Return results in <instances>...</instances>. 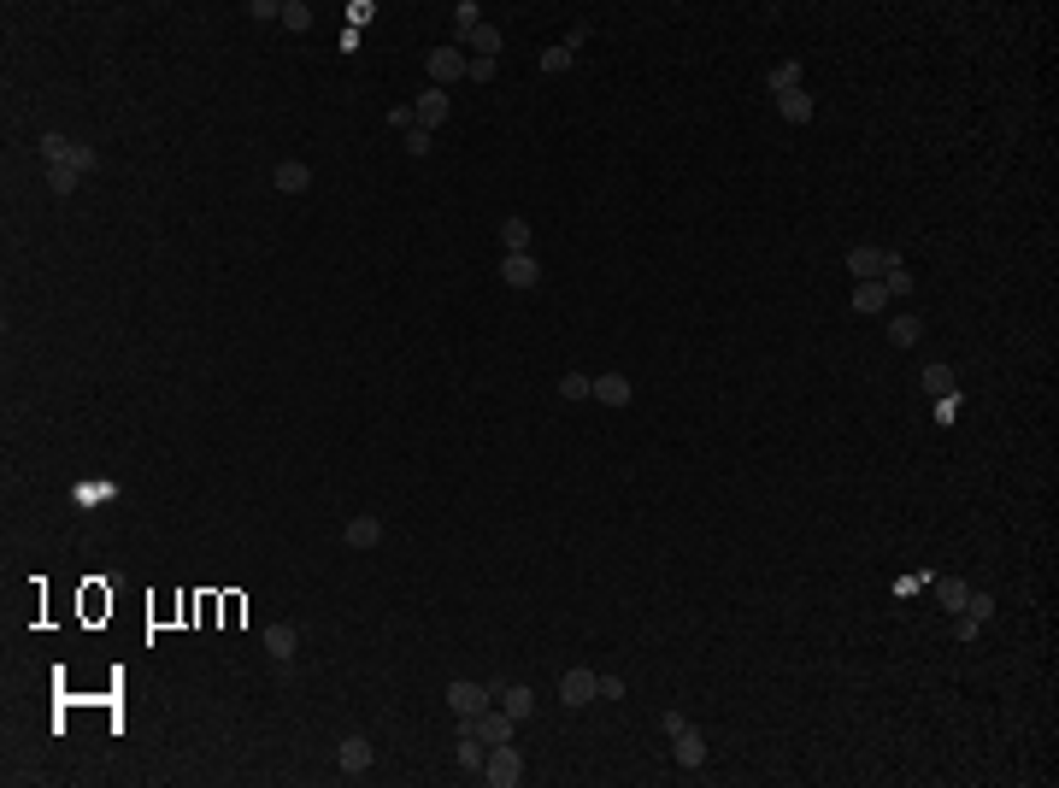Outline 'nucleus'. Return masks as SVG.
<instances>
[{
	"label": "nucleus",
	"instance_id": "obj_17",
	"mask_svg": "<svg viewBox=\"0 0 1059 788\" xmlns=\"http://www.w3.org/2000/svg\"><path fill=\"white\" fill-rule=\"evenodd\" d=\"M801 77H806V71H801V59H783V65H771L765 88H771V95H794V88H801Z\"/></svg>",
	"mask_w": 1059,
	"mask_h": 788
},
{
	"label": "nucleus",
	"instance_id": "obj_28",
	"mask_svg": "<svg viewBox=\"0 0 1059 788\" xmlns=\"http://www.w3.org/2000/svg\"><path fill=\"white\" fill-rule=\"evenodd\" d=\"M477 24H483L477 6H471V0H459V6H453V42H466V36H471Z\"/></svg>",
	"mask_w": 1059,
	"mask_h": 788
},
{
	"label": "nucleus",
	"instance_id": "obj_27",
	"mask_svg": "<svg viewBox=\"0 0 1059 788\" xmlns=\"http://www.w3.org/2000/svg\"><path fill=\"white\" fill-rule=\"evenodd\" d=\"M453 759H459V771H477V776H483V759H489V753H483V742H477V735H466Z\"/></svg>",
	"mask_w": 1059,
	"mask_h": 788
},
{
	"label": "nucleus",
	"instance_id": "obj_8",
	"mask_svg": "<svg viewBox=\"0 0 1059 788\" xmlns=\"http://www.w3.org/2000/svg\"><path fill=\"white\" fill-rule=\"evenodd\" d=\"M336 765H341V776H366L371 771V742H366V735H341Z\"/></svg>",
	"mask_w": 1059,
	"mask_h": 788
},
{
	"label": "nucleus",
	"instance_id": "obj_40",
	"mask_svg": "<svg viewBox=\"0 0 1059 788\" xmlns=\"http://www.w3.org/2000/svg\"><path fill=\"white\" fill-rule=\"evenodd\" d=\"M65 147H71L65 136H42V154H47V165H54V159H65Z\"/></svg>",
	"mask_w": 1059,
	"mask_h": 788
},
{
	"label": "nucleus",
	"instance_id": "obj_11",
	"mask_svg": "<svg viewBox=\"0 0 1059 788\" xmlns=\"http://www.w3.org/2000/svg\"><path fill=\"white\" fill-rule=\"evenodd\" d=\"M412 113H418V130H430V136H436L441 118H448V95H441V88H424V95L412 100Z\"/></svg>",
	"mask_w": 1059,
	"mask_h": 788
},
{
	"label": "nucleus",
	"instance_id": "obj_20",
	"mask_svg": "<svg viewBox=\"0 0 1059 788\" xmlns=\"http://www.w3.org/2000/svg\"><path fill=\"white\" fill-rule=\"evenodd\" d=\"M877 282H883V295H889V300H895V295H912V271L901 265V254L883 265V277H877Z\"/></svg>",
	"mask_w": 1059,
	"mask_h": 788
},
{
	"label": "nucleus",
	"instance_id": "obj_29",
	"mask_svg": "<svg viewBox=\"0 0 1059 788\" xmlns=\"http://www.w3.org/2000/svg\"><path fill=\"white\" fill-rule=\"evenodd\" d=\"M559 394H565V400H589V394H594V377H583V371H565V377H559Z\"/></svg>",
	"mask_w": 1059,
	"mask_h": 788
},
{
	"label": "nucleus",
	"instance_id": "obj_31",
	"mask_svg": "<svg viewBox=\"0 0 1059 788\" xmlns=\"http://www.w3.org/2000/svg\"><path fill=\"white\" fill-rule=\"evenodd\" d=\"M282 24L295 29V36H300V29H312V6H307V0H289V6H282Z\"/></svg>",
	"mask_w": 1059,
	"mask_h": 788
},
{
	"label": "nucleus",
	"instance_id": "obj_35",
	"mask_svg": "<svg viewBox=\"0 0 1059 788\" xmlns=\"http://www.w3.org/2000/svg\"><path fill=\"white\" fill-rule=\"evenodd\" d=\"M494 71H500L494 59H471V65H466V77H471V83H494Z\"/></svg>",
	"mask_w": 1059,
	"mask_h": 788
},
{
	"label": "nucleus",
	"instance_id": "obj_37",
	"mask_svg": "<svg viewBox=\"0 0 1059 788\" xmlns=\"http://www.w3.org/2000/svg\"><path fill=\"white\" fill-rule=\"evenodd\" d=\"M412 124H418V113H412V106H395V113H389V130H400V136H407Z\"/></svg>",
	"mask_w": 1059,
	"mask_h": 788
},
{
	"label": "nucleus",
	"instance_id": "obj_42",
	"mask_svg": "<svg viewBox=\"0 0 1059 788\" xmlns=\"http://www.w3.org/2000/svg\"><path fill=\"white\" fill-rule=\"evenodd\" d=\"M924 583H930V571H912V577L895 583V594H912V589H924Z\"/></svg>",
	"mask_w": 1059,
	"mask_h": 788
},
{
	"label": "nucleus",
	"instance_id": "obj_5",
	"mask_svg": "<svg viewBox=\"0 0 1059 788\" xmlns=\"http://www.w3.org/2000/svg\"><path fill=\"white\" fill-rule=\"evenodd\" d=\"M271 183H277V195H307V189H312V165H307V159H277Z\"/></svg>",
	"mask_w": 1059,
	"mask_h": 788
},
{
	"label": "nucleus",
	"instance_id": "obj_18",
	"mask_svg": "<svg viewBox=\"0 0 1059 788\" xmlns=\"http://www.w3.org/2000/svg\"><path fill=\"white\" fill-rule=\"evenodd\" d=\"M930 589H936V600L947 606V612H965V600H971V589H965L960 577H930Z\"/></svg>",
	"mask_w": 1059,
	"mask_h": 788
},
{
	"label": "nucleus",
	"instance_id": "obj_13",
	"mask_svg": "<svg viewBox=\"0 0 1059 788\" xmlns=\"http://www.w3.org/2000/svg\"><path fill=\"white\" fill-rule=\"evenodd\" d=\"M265 653L277 665H289L300 653V630H295V624H271V630H265Z\"/></svg>",
	"mask_w": 1059,
	"mask_h": 788
},
{
	"label": "nucleus",
	"instance_id": "obj_2",
	"mask_svg": "<svg viewBox=\"0 0 1059 788\" xmlns=\"http://www.w3.org/2000/svg\"><path fill=\"white\" fill-rule=\"evenodd\" d=\"M483 776H489L494 788H518V776H524V759H518V747H512V742L489 747V759H483Z\"/></svg>",
	"mask_w": 1059,
	"mask_h": 788
},
{
	"label": "nucleus",
	"instance_id": "obj_21",
	"mask_svg": "<svg viewBox=\"0 0 1059 788\" xmlns=\"http://www.w3.org/2000/svg\"><path fill=\"white\" fill-rule=\"evenodd\" d=\"M500 706H507V712H512V718H530V712H536V694H530V689H524V683H507V689H500Z\"/></svg>",
	"mask_w": 1059,
	"mask_h": 788
},
{
	"label": "nucleus",
	"instance_id": "obj_19",
	"mask_svg": "<svg viewBox=\"0 0 1059 788\" xmlns=\"http://www.w3.org/2000/svg\"><path fill=\"white\" fill-rule=\"evenodd\" d=\"M777 113L789 118V124H812V95L794 88V95H777Z\"/></svg>",
	"mask_w": 1059,
	"mask_h": 788
},
{
	"label": "nucleus",
	"instance_id": "obj_12",
	"mask_svg": "<svg viewBox=\"0 0 1059 788\" xmlns=\"http://www.w3.org/2000/svg\"><path fill=\"white\" fill-rule=\"evenodd\" d=\"M630 377H624V371H607V377H594V394H589V400H601V407H630Z\"/></svg>",
	"mask_w": 1059,
	"mask_h": 788
},
{
	"label": "nucleus",
	"instance_id": "obj_22",
	"mask_svg": "<svg viewBox=\"0 0 1059 788\" xmlns=\"http://www.w3.org/2000/svg\"><path fill=\"white\" fill-rule=\"evenodd\" d=\"M918 382H924V394H936V400H942V394H960L954 365H924V377H918Z\"/></svg>",
	"mask_w": 1059,
	"mask_h": 788
},
{
	"label": "nucleus",
	"instance_id": "obj_38",
	"mask_svg": "<svg viewBox=\"0 0 1059 788\" xmlns=\"http://www.w3.org/2000/svg\"><path fill=\"white\" fill-rule=\"evenodd\" d=\"M954 635H960V641H977V635H983V624H977L971 612H960V624H954Z\"/></svg>",
	"mask_w": 1059,
	"mask_h": 788
},
{
	"label": "nucleus",
	"instance_id": "obj_7",
	"mask_svg": "<svg viewBox=\"0 0 1059 788\" xmlns=\"http://www.w3.org/2000/svg\"><path fill=\"white\" fill-rule=\"evenodd\" d=\"M889 247H847V271H853V282H871L883 277V265H889Z\"/></svg>",
	"mask_w": 1059,
	"mask_h": 788
},
{
	"label": "nucleus",
	"instance_id": "obj_4",
	"mask_svg": "<svg viewBox=\"0 0 1059 788\" xmlns=\"http://www.w3.org/2000/svg\"><path fill=\"white\" fill-rule=\"evenodd\" d=\"M500 282H507V289H536V282H542L536 254H507V259H500Z\"/></svg>",
	"mask_w": 1059,
	"mask_h": 788
},
{
	"label": "nucleus",
	"instance_id": "obj_1",
	"mask_svg": "<svg viewBox=\"0 0 1059 788\" xmlns=\"http://www.w3.org/2000/svg\"><path fill=\"white\" fill-rule=\"evenodd\" d=\"M512 724H518V718H512L507 706H483V712H471V718H466V735H477L483 747H500V742H512Z\"/></svg>",
	"mask_w": 1059,
	"mask_h": 788
},
{
	"label": "nucleus",
	"instance_id": "obj_33",
	"mask_svg": "<svg viewBox=\"0 0 1059 788\" xmlns=\"http://www.w3.org/2000/svg\"><path fill=\"white\" fill-rule=\"evenodd\" d=\"M430 141H436L430 130H418V124H412V130H407V154H412V159H424V154H430Z\"/></svg>",
	"mask_w": 1059,
	"mask_h": 788
},
{
	"label": "nucleus",
	"instance_id": "obj_41",
	"mask_svg": "<svg viewBox=\"0 0 1059 788\" xmlns=\"http://www.w3.org/2000/svg\"><path fill=\"white\" fill-rule=\"evenodd\" d=\"M248 18H282V6H277V0H254V6H248Z\"/></svg>",
	"mask_w": 1059,
	"mask_h": 788
},
{
	"label": "nucleus",
	"instance_id": "obj_36",
	"mask_svg": "<svg viewBox=\"0 0 1059 788\" xmlns=\"http://www.w3.org/2000/svg\"><path fill=\"white\" fill-rule=\"evenodd\" d=\"M954 418H960V394H942L936 400V423H954Z\"/></svg>",
	"mask_w": 1059,
	"mask_h": 788
},
{
	"label": "nucleus",
	"instance_id": "obj_23",
	"mask_svg": "<svg viewBox=\"0 0 1059 788\" xmlns=\"http://www.w3.org/2000/svg\"><path fill=\"white\" fill-rule=\"evenodd\" d=\"M889 306V295H883V282H853V312H883Z\"/></svg>",
	"mask_w": 1059,
	"mask_h": 788
},
{
	"label": "nucleus",
	"instance_id": "obj_16",
	"mask_svg": "<svg viewBox=\"0 0 1059 788\" xmlns=\"http://www.w3.org/2000/svg\"><path fill=\"white\" fill-rule=\"evenodd\" d=\"M71 500H77V507H106V500H118V489H113V482H100V477H88V482H77V489H71Z\"/></svg>",
	"mask_w": 1059,
	"mask_h": 788
},
{
	"label": "nucleus",
	"instance_id": "obj_10",
	"mask_svg": "<svg viewBox=\"0 0 1059 788\" xmlns=\"http://www.w3.org/2000/svg\"><path fill=\"white\" fill-rule=\"evenodd\" d=\"M448 706L459 712V718H471V712H483V706H489V689H483V683H466V676H459V683H448Z\"/></svg>",
	"mask_w": 1059,
	"mask_h": 788
},
{
	"label": "nucleus",
	"instance_id": "obj_24",
	"mask_svg": "<svg viewBox=\"0 0 1059 788\" xmlns=\"http://www.w3.org/2000/svg\"><path fill=\"white\" fill-rule=\"evenodd\" d=\"M889 341H895V348H918V341H924V318H912V312H906V318H895V324H889Z\"/></svg>",
	"mask_w": 1059,
	"mask_h": 788
},
{
	"label": "nucleus",
	"instance_id": "obj_34",
	"mask_svg": "<svg viewBox=\"0 0 1059 788\" xmlns=\"http://www.w3.org/2000/svg\"><path fill=\"white\" fill-rule=\"evenodd\" d=\"M965 612H971V618H977V624H988V618H995V600H988V594H977V589H971V600H965Z\"/></svg>",
	"mask_w": 1059,
	"mask_h": 788
},
{
	"label": "nucleus",
	"instance_id": "obj_6",
	"mask_svg": "<svg viewBox=\"0 0 1059 788\" xmlns=\"http://www.w3.org/2000/svg\"><path fill=\"white\" fill-rule=\"evenodd\" d=\"M466 65H471L466 47H453V42L430 54V77H436V88H441V83H459V77H466Z\"/></svg>",
	"mask_w": 1059,
	"mask_h": 788
},
{
	"label": "nucleus",
	"instance_id": "obj_15",
	"mask_svg": "<svg viewBox=\"0 0 1059 788\" xmlns=\"http://www.w3.org/2000/svg\"><path fill=\"white\" fill-rule=\"evenodd\" d=\"M453 47H471V59H500V29H494V24H477L466 42H453Z\"/></svg>",
	"mask_w": 1059,
	"mask_h": 788
},
{
	"label": "nucleus",
	"instance_id": "obj_26",
	"mask_svg": "<svg viewBox=\"0 0 1059 788\" xmlns=\"http://www.w3.org/2000/svg\"><path fill=\"white\" fill-rule=\"evenodd\" d=\"M54 165H71L77 177H88V171H95L100 159H95V147H83V141H71V147H65V159H54Z\"/></svg>",
	"mask_w": 1059,
	"mask_h": 788
},
{
	"label": "nucleus",
	"instance_id": "obj_25",
	"mask_svg": "<svg viewBox=\"0 0 1059 788\" xmlns=\"http://www.w3.org/2000/svg\"><path fill=\"white\" fill-rule=\"evenodd\" d=\"M500 241H507V254H530V224L524 218H500Z\"/></svg>",
	"mask_w": 1059,
	"mask_h": 788
},
{
	"label": "nucleus",
	"instance_id": "obj_39",
	"mask_svg": "<svg viewBox=\"0 0 1059 788\" xmlns=\"http://www.w3.org/2000/svg\"><path fill=\"white\" fill-rule=\"evenodd\" d=\"M594 700H624V676H601V694Z\"/></svg>",
	"mask_w": 1059,
	"mask_h": 788
},
{
	"label": "nucleus",
	"instance_id": "obj_32",
	"mask_svg": "<svg viewBox=\"0 0 1059 788\" xmlns=\"http://www.w3.org/2000/svg\"><path fill=\"white\" fill-rule=\"evenodd\" d=\"M571 59H577V54H571V47H548V54H542V71H548V77H559V71H571Z\"/></svg>",
	"mask_w": 1059,
	"mask_h": 788
},
{
	"label": "nucleus",
	"instance_id": "obj_3",
	"mask_svg": "<svg viewBox=\"0 0 1059 788\" xmlns=\"http://www.w3.org/2000/svg\"><path fill=\"white\" fill-rule=\"evenodd\" d=\"M671 759H677V765H683V771H701V765H706V735H701V730H689V724H683V730H677V735H671Z\"/></svg>",
	"mask_w": 1059,
	"mask_h": 788
},
{
	"label": "nucleus",
	"instance_id": "obj_14",
	"mask_svg": "<svg viewBox=\"0 0 1059 788\" xmlns=\"http://www.w3.org/2000/svg\"><path fill=\"white\" fill-rule=\"evenodd\" d=\"M341 541H348V548H359V553H366V548H377V541H382V524L371 518V512H359V518H348V530H341Z\"/></svg>",
	"mask_w": 1059,
	"mask_h": 788
},
{
	"label": "nucleus",
	"instance_id": "obj_30",
	"mask_svg": "<svg viewBox=\"0 0 1059 788\" xmlns=\"http://www.w3.org/2000/svg\"><path fill=\"white\" fill-rule=\"evenodd\" d=\"M77 183H83V177L71 165H47V189H54V195H77Z\"/></svg>",
	"mask_w": 1059,
	"mask_h": 788
},
{
	"label": "nucleus",
	"instance_id": "obj_9",
	"mask_svg": "<svg viewBox=\"0 0 1059 788\" xmlns=\"http://www.w3.org/2000/svg\"><path fill=\"white\" fill-rule=\"evenodd\" d=\"M594 694H601V676H594V671H565L559 676V700L565 706H589Z\"/></svg>",
	"mask_w": 1059,
	"mask_h": 788
}]
</instances>
